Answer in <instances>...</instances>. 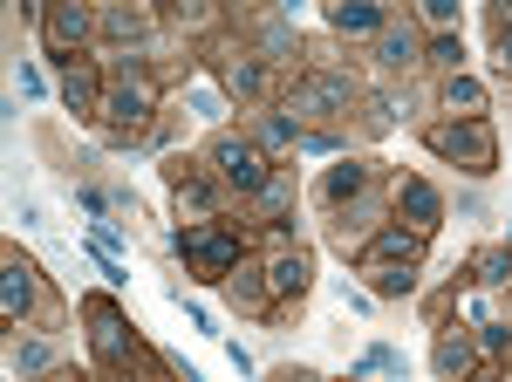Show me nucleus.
Returning a JSON list of instances; mask_svg holds the SVG:
<instances>
[{"mask_svg":"<svg viewBox=\"0 0 512 382\" xmlns=\"http://www.w3.org/2000/svg\"><path fill=\"white\" fill-rule=\"evenodd\" d=\"M492 69L512 76V28H506V35H492Z\"/></svg>","mask_w":512,"mask_h":382,"instance_id":"nucleus-32","label":"nucleus"},{"mask_svg":"<svg viewBox=\"0 0 512 382\" xmlns=\"http://www.w3.org/2000/svg\"><path fill=\"white\" fill-rule=\"evenodd\" d=\"M328 28H335V35H383L390 14H383V7H362V0H342V7H328Z\"/></svg>","mask_w":512,"mask_h":382,"instance_id":"nucleus-16","label":"nucleus"},{"mask_svg":"<svg viewBox=\"0 0 512 382\" xmlns=\"http://www.w3.org/2000/svg\"><path fill=\"white\" fill-rule=\"evenodd\" d=\"M444 110L451 116H485V89H478L472 76H451L444 82Z\"/></svg>","mask_w":512,"mask_h":382,"instance_id":"nucleus-26","label":"nucleus"},{"mask_svg":"<svg viewBox=\"0 0 512 382\" xmlns=\"http://www.w3.org/2000/svg\"><path fill=\"white\" fill-rule=\"evenodd\" d=\"M369 185H376V164H369V157H342V164L321 178L315 198H321V212H349L355 198H369Z\"/></svg>","mask_w":512,"mask_h":382,"instance_id":"nucleus-10","label":"nucleus"},{"mask_svg":"<svg viewBox=\"0 0 512 382\" xmlns=\"http://www.w3.org/2000/svg\"><path fill=\"white\" fill-rule=\"evenodd\" d=\"M226 89H233V96H267V62H260V55L226 62Z\"/></svg>","mask_w":512,"mask_h":382,"instance_id":"nucleus-23","label":"nucleus"},{"mask_svg":"<svg viewBox=\"0 0 512 382\" xmlns=\"http://www.w3.org/2000/svg\"><path fill=\"white\" fill-rule=\"evenodd\" d=\"M41 89H48V82H41V69H35V62H21V96H41Z\"/></svg>","mask_w":512,"mask_h":382,"instance_id":"nucleus-33","label":"nucleus"},{"mask_svg":"<svg viewBox=\"0 0 512 382\" xmlns=\"http://www.w3.org/2000/svg\"><path fill=\"white\" fill-rule=\"evenodd\" d=\"M274 382H321V376H315V369H280Z\"/></svg>","mask_w":512,"mask_h":382,"instance_id":"nucleus-34","label":"nucleus"},{"mask_svg":"<svg viewBox=\"0 0 512 382\" xmlns=\"http://www.w3.org/2000/svg\"><path fill=\"white\" fill-rule=\"evenodd\" d=\"M41 35H48V62L55 69H76V48H89L96 41V14L89 7H55V14H41Z\"/></svg>","mask_w":512,"mask_h":382,"instance_id":"nucleus-7","label":"nucleus"},{"mask_svg":"<svg viewBox=\"0 0 512 382\" xmlns=\"http://www.w3.org/2000/svg\"><path fill=\"white\" fill-rule=\"evenodd\" d=\"M362 273H369L376 301H410L417 294V267H362Z\"/></svg>","mask_w":512,"mask_h":382,"instance_id":"nucleus-20","label":"nucleus"},{"mask_svg":"<svg viewBox=\"0 0 512 382\" xmlns=\"http://www.w3.org/2000/svg\"><path fill=\"white\" fill-rule=\"evenodd\" d=\"M164 89H158V69H151V55H130L117 48V62H110V89H103V123H110V137L130 144L151 116H158Z\"/></svg>","mask_w":512,"mask_h":382,"instance_id":"nucleus-1","label":"nucleus"},{"mask_svg":"<svg viewBox=\"0 0 512 382\" xmlns=\"http://www.w3.org/2000/svg\"><path fill=\"white\" fill-rule=\"evenodd\" d=\"M62 103L76 116H103V89H96V69H69V82H62Z\"/></svg>","mask_w":512,"mask_h":382,"instance_id":"nucleus-19","label":"nucleus"},{"mask_svg":"<svg viewBox=\"0 0 512 382\" xmlns=\"http://www.w3.org/2000/svg\"><path fill=\"white\" fill-rule=\"evenodd\" d=\"M267 287H274V301H301L308 287H315V260L294 246V253H274L267 260Z\"/></svg>","mask_w":512,"mask_h":382,"instance_id":"nucleus-12","label":"nucleus"},{"mask_svg":"<svg viewBox=\"0 0 512 382\" xmlns=\"http://www.w3.org/2000/svg\"><path fill=\"white\" fill-rule=\"evenodd\" d=\"M253 205H260L274 226H287V205H294V171H280V164H274V178L260 185V198H253Z\"/></svg>","mask_w":512,"mask_h":382,"instance_id":"nucleus-21","label":"nucleus"},{"mask_svg":"<svg viewBox=\"0 0 512 382\" xmlns=\"http://www.w3.org/2000/svg\"><path fill=\"white\" fill-rule=\"evenodd\" d=\"M390 212H396V226L424 232V239L444 226V198H437L431 178H396V185H390Z\"/></svg>","mask_w":512,"mask_h":382,"instance_id":"nucleus-8","label":"nucleus"},{"mask_svg":"<svg viewBox=\"0 0 512 382\" xmlns=\"http://www.w3.org/2000/svg\"><path fill=\"white\" fill-rule=\"evenodd\" d=\"M96 35L103 41H130V55H151V48H158V41H151V14H137V7L96 14Z\"/></svg>","mask_w":512,"mask_h":382,"instance_id":"nucleus-14","label":"nucleus"},{"mask_svg":"<svg viewBox=\"0 0 512 382\" xmlns=\"http://www.w3.org/2000/svg\"><path fill=\"white\" fill-rule=\"evenodd\" d=\"M192 110L205 116V123H219V116H226V103H219V96H212V89H192Z\"/></svg>","mask_w":512,"mask_h":382,"instance_id":"nucleus-31","label":"nucleus"},{"mask_svg":"<svg viewBox=\"0 0 512 382\" xmlns=\"http://www.w3.org/2000/svg\"><path fill=\"white\" fill-rule=\"evenodd\" d=\"M424 260V232H410V226H376L369 232V246H355V267H417Z\"/></svg>","mask_w":512,"mask_h":382,"instance_id":"nucleus-9","label":"nucleus"},{"mask_svg":"<svg viewBox=\"0 0 512 382\" xmlns=\"http://www.w3.org/2000/svg\"><path fill=\"white\" fill-rule=\"evenodd\" d=\"M14 369H21V376H48V369H55V342H21L14 348Z\"/></svg>","mask_w":512,"mask_h":382,"instance_id":"nucleus-27","label":"nucleus"},{"mask_svg":"<svg viewBox=\"0 0 512 382\" xmlns=\"http://www.w3.org/2000/svg\"><path fill=\"white\" fill-rule=\"evenodd\" d=\"M226 301L246 307V314H274V287H267V273H246V267H239L233 280H226Z\"/></svg>","mask_w":512,"mask_h":382,"instance_id":"nucleus-17","label":"nucleus"},{"mask_svg":"<svg viewBox=\"0 0 512 382\" xmlns=\"http://www.w3.org/2000/svg\"><path fill=\"white\" fill-rule=\"evenodd\" d=\"M424 62H437V69H451V76H458V62H465V41H458V35L424 41Z\"/></svg>","mask_w":512,"mask_h":382,"instance_id":"nucleus-28","label":"nucleus"},{"mask_svg":"<svg viewBox=\"0 0 512 382\" xmlns=\"http://www.w3.org/2000/svg\"><path fill=\"white\" fill-rule=\"evenodd\" d=\"M212 178L226 191H239V198H260V185L274 178V157L260 151L253 137H233L226 130V137H212Z\"/></svg>","mask_w":512,"mask_h":382,"instance_id":"nucleus-4","label":"nucleus"},{"mask_svg":"<svg viewBox=\"0 0 512 382\" xmlns=\"http://www.w3.org/2000/svg\"><path fill=\"white\" fill-rule=\"evenodd\" d=\"M424 144H431L444 164L472 171V178H492V171H499V137H492L485 116H444V123L424 130Z\"/></svg>","mask_w":512,"mask_h":382,"instance_id":"nucleus-3","label":"nucleus"},{"mask_svg":"<svg viewBox=\"0 0 512 382\" xmlns=\"http://www.w3.org/2000/svg\"><path fill=\"white\" fill-rule=\"evenodd\" d=\"M171 246L185 253L192 280H205V287H226L239 273V260H246V232H233L226 219H192V226L171 232Z\"/></svg>","mask_w":512,"mask_h":382,"instance_id":"nucleus-2","label":"nucleus"},{"mask_svg":"<svg viewBox=\"0 0 512 382\" xmlns=\"http://www.w3.org/2000/svg\"><path fill=\"white\" fill-rule=\"evenodd\" d=\"M82 314H89V348H96V362H103L110 376H123L130 362H144V342L130 335V321H123L117 301H89Z\"/></svg>","mask_w":512,"mask_h":382,"instance_id":"nucleus-5","label":"nucleus"},{"mask_svg":"<svg viewBox=\"0 0 512 382\" xmlns=\"http://www.w3.org/2000/svg\"><path fill=\"white\" fill-rule=\"evenodd\" d=\"M431 362H437V376H444V382H465V376H472V362H478V342L444 328V335H437V348H431Z\"/></svg>","mask_w":512,"mask_h":382,"instance_id":"nucleus-15","label":"nucleus"},{"mask_svg":"<svg viewBox=\"0 0 512 382\" xmlns=\"http://www.w3.org/2000/svg\"><path fill=\"white\" fill-rule=\"evenodd\" d=\"M69 382H103V376H69Z\"/></svg>","mask_w":512,"mask_h":382,"instance_id":"nucleus-36","label":"nucleus"},{"mask_svg":"<svg viewBox=\"0 0 512 382\" xmlns=\"http://www.w3.org/2000/svg\"><path fill=\"white\" fill-rule=\"evenodd\" d=\"M478 348H485V355H506L512 328H506V321H478Z\"/></svg>","mask_w":512,"mask_h":382,"instance_id":"nucleus-29","label":"nucleus"},{"mask_svg":"<svg viewBox=\"0 0 512 382\" xmlns=\"http://www.w3.org/2000/svg\"><path fill=\"white\" fill-rule=\"evenodd\" d=\"M424 21L444 28V35H458V7H451V0H431V7H424Z\"/></svg>","mask_w":512,"mask_h":382,"instance_id":"nucleus-30","label":"nucleus"},{"mask_svg":"<svg viewBox=\"0 0 512 382\" xmlns=\"http://www.w3.org/2000/svg\"><path fill=\"white\" fill-rule=\"evenodd\" d=\"M35 267L21 260V253H7V273H0V314H7V328H21L28 314H35Z\"/></svg>","mask_w":512,"mask_h":382,"instance_id":"nucleus-11","label":"nucleus"},{"mask_svg":"<svg viewBox=\"0 0 512 382\" xmlns=\"http://www.w3.org/2000/svg\"><path fill=\"white\" fill-rule=\"evenodd\" d=\"M472 280H478V287H512V239L478 253V260H472Z\"/></svg>","mask_w":512,"mask_h":382,"instance_id":"nucleus-22","label":"nucleus"},{"mask_svg":"<svg viewBox=\"0 0 512 382\" xmlns=\"http://www.w3.org/2000/svg\"><path fill=\"white\" fill-rule=\"evenodd\" d=\"M253 48H260V62H294L301 55V35H294V21H260L253 28Z\"/></svg>","mask_w":512,"mask_h":382,"instance_id":"nucleus-18","label":"nucleus"},{"mask_svg":"<svg viewBox=\"0 0 512 382\" xmlns=\"http://www.w3.org/2000/svg\"><path fill=\"white\" fill-rule=\"evenodd\" d=\"M253 144H260V151H287V144L301 151V123H294V116H287V110L260 116V137H253Z\"/></svg>","mask_w":512,"mask_h":382,"instance_id":"nucleus-24","label":"nucleus"},{"mask_svg":"<svg viewBox=\"0 0 512 382\" xmlns=\"http://www.w3.org/2000/svg\"><path fill=\"white\" fill-rule=\"evenodd\" d=\"M465 382H506V376H499V369H472Z\"/></svg>","mask_w":512,"mask_h":382,"instance_id":"nucleus-35","label":"nucleus"},{"mask_svg":"<svg viewBox=\"0 0 512 382\" xmlns=\"http://www.w3.org/2000/svg\"><path fill=\"white\" fill-rule=\"evenodd\" d=\"M355 103V76L349 69H308V76L287 89V116H349Z\"/></svg>","mask_w":512,"mask_h":382,"instance_id":"nucleus-6","label":"nucleus"},{"mask_svg":"<svg viewBox=\"0 0 512 382\" xmlns=\"http://www.w3.org/2000/svg\"><path fill=\"white\" fill-rule=\"evenodd\" d=\"M417 62H424V41H417V28L390 14V28L376 35V69H390V76H396V69H417Z\"/></svg>","mask_w":512,"mask_h":382,"instance_id":"nucleus-13","label":"nucleus"},{"mask_svg":"<svg viewBox=\"0 0 512 382\" xmlns=\"http://www.w3.org/2000/svg\"><path fill=\"white\" fill-rule=\"evenodd\" d=\"M178 212H198V219H219V191L205 185V178H178Z\"/></svg>","mask_w":512,"mask_h":382,"instance_id":"nucleus-25","label":"nucleus"}]
</instances>
